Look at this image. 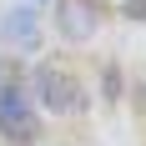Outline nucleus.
Masks as SVG:
<instances>
[{
    "label": "nucleus",
    "mask_w": 146,
    "mask_h": 146,
    "mask_svg": "<svg viewBox=\"0 0 146 146\" xmlns=\"http://www.w3.org/2000/svg\"><path fill=\"white\" fill-rule=\"evenodd\" d=\"M25 86H30V101L40 106V111H50V116H76L86 106V86L66 66H35Z\"/></svg>",
    "instance_id": "f257e3e1"
},
{
    "label": "nucleus",
    "mask_w": 146,
    "mask_h": 146,
    "mask_svg": "<svg viewBox=\"0 0 146 146\" xmlns=\"http://www.w3.org/2000/svg\"><path fill=\"white\" fill-rule=\"evenodd\" d=\"M0 136L10 146H35V136H40V111H35L30 86L20 76H10L0 86Z\"/></svg>",
    "instance_id": "f03ea898"
},
{
    "label": "nucleus",
    "mask_w": 146,
    "mask_h": 146,
    "mask_svg": "<svg viewBox=\"0 0 146 146\" xmlns=\"http://www.w3.org/2000/svg\"><path fill=\"white\" fill-rule=\"evenodd\" d=\"M56 30L71 45H81V40H91V35L101 30V10H96L91 0H56Z\"/></svg>",
    "instance_id": "7ed1b4c3"
},
{
    "label": "nucleus",
    "mask_w": 146,
    "mask_h": 146,
    "mask_svg": "<svg viewBox=\"0 0 146 146\" xmlns=\"http://www.w3.org/2000/svg\"><path fill=\"white\" fill-rule=\"evenodd\" d=\"M0 35H5L10 50H35L40 45V15H35V5H10L0 15Z\"/></svg>",
    "instance_id": "20e7f679"
},
{
    "label": "nucleus",
    "mask_w": 146,
    "mask_h": 146,
    "mask_svg": "<svg viewBox=\"0 0 146 146\" xmlns=\"http://www.w3.org/2000/svg\"><path fill=\"white\" fill-rule=\"evenodd\" d=\"M0 81H5V60H0Z\"/></svg>",
    "instance_id": "39448f33"
},
{
    "label": "nucleus",
    "mask_w": 146,
    "mask_h": 146,
    "mask_svg": "<svg viewBox=\"0 0 146 146\" xmlns=\"http://www.w3.org/2000/svg\"><path fill=\"white\" fill-rule=\"evenodd\" d=\"M25 5H45V0H25Z\"/></svg>",
    "instance_id": "423d86ee"
}]
</instances>
